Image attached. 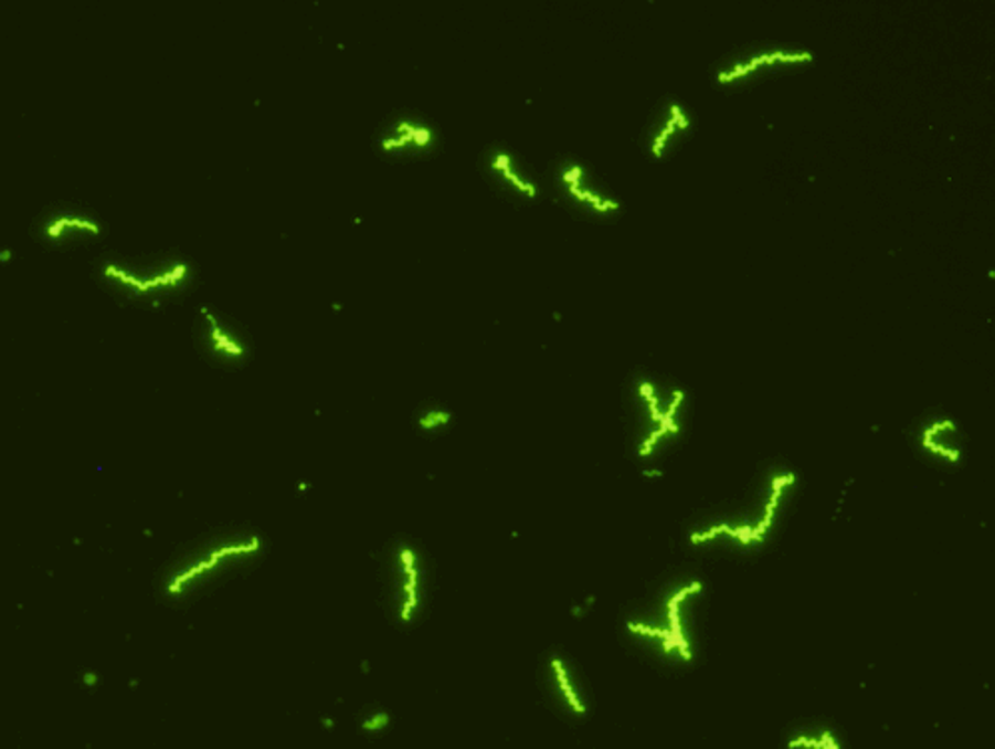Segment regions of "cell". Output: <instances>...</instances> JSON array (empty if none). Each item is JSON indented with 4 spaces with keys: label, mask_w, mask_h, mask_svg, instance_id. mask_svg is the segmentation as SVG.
<instances>
[{
    "label": "cell",
    "mask_w": 995,
    "mask_h": 749,
    "mask_svg": "<svg viewBox=\"0 0 995 749\" xmlns=\"http://www.w3.org/2000/svg\"><path fill=\"white\" fill-rule=\"evenodd\" d=\"M703 594V582L691 578L661 598L654 616L629 618L625 630L655 644L665 658L689 664L695 658V606Z\"/></svg>",
    "instance_id": "obj_1"
},
{
    "label": "cell",
    "mask_w": 995,
    "mask_h": 749,
    "mask_svg": "<svg viewBox=\"0 0 995 749\" xmlns=\"http://www.w3.org/2000/svg\"><path fill=\"white\" fill-rule=\"evenodd\" d=\"M389 714H384V711H377V714H371V716H367V719L362 721V729L364 731H369V734H379L382 729L389 726Z\"/></svg>",
    "instance_id": "obj_18"
},
{
    "label": "cell",
    "mask_w": 995,
    "mask_h": 749,
    "mask_svg": "<svg viewBox=\"0 0 995 749\" xmlns=\"http://www.w3.org/2000/svg\"><path fill=\"white\" fill-rule=\"evenodd\" d=\"M691 130V118L684 110V106L679 102L667 101L661 110L654 116V122L649 126L647 133V150L649 154L664 160L667 152L674 148L675 144L684 138L685 134Z\"/></svg>",
    "instance_id": "obj_9"
},
{
    "label": "cell",
    "mask_w": 995,
    "mask_h": 749,
    "mask_svg": "<svg viewBox=\"0 0 995 749\" xmlns=\"http://www.w3.org/2000/svg\"><path fill=\"white\" fill-rule=\"evenodd\" d=\"M81 682L86 688H96L100 684V676L94 669H86L82 672Z\"/></svg>",
    "instance_id": "obj_19"
},
{
    "label": "cell",
    "mask_w": 995,
    "mask_h": 749,
    "mask_svg": "<svg viewBox=\"0 0 995 749\" xmlns=\"http://www.w3.org/2000/svg\"><path fill=\"white\" fill-rule=\"evenodd\" d=\"M44 240L51 243H72L98 238L102 233L100 223L92 220L91 215L76 212H61L52 215L44 225Z\"/></svg>",
    "instance_id": "obj_14"
},
{
    "label": "cell",
    "mask_w": 995,
    "mask_h": 749,
    "mask_svg": "<svg viewBox=\"0 0 995 749\" xmlns=\"http://www.w3.org/2000/svg\"><path fill=\"white\" fill-rule=\"evenodd\" d=\"M794 486H796L794 473L791 471L776 473L766 481L763 496L754 503L744 517L733 518V520H717L713 525L695 528L694 532L689 535V542L694 547H703V545H713V542H729L739 548L763 545L766 537L773 532L784 500L793 493Z\"/></svg>",
    "instance_id": "obj_4"
},
{
    "label": "cell",
    "mask_w": 995,
    "mask_h": 749,
    "mask_svg": "<svg viewBox=\"0 0 995 749\" xmlns=\"http://www.w3.org/2000/svg\"><path fill=\"white\" fill-rule=\"evenodd\" d=\"M558 182L563 196L580 210L593 215H610L620 210V202L612 193L605 192L604 186L593 178L583 163H565L558 172Z\"/></svg>",
    "instance_id": "obj_8"
},
{
    "label": "cell",
    "mask_w": 995,
    "mask_h": 749,
    "mask_svg": "<svg viewBox=\"0 0 995 749\" xmlns=\"http://www.w3.org/2000/svg\"><path fill=\"white\" fill-rule=\"evenodd\" d=\"M644 476L645 478H649V481H655V478H661V476H664V471H661V468H645Z\"/></svg>",
    "instance_id": "obj_21"
},
{
    "label": "cell",
    "mask_w": 995,
    "mask_h": 749,
    "mask_svg": "<svg viewBox=\"0 0 995 749\" xmlns=\"http://www.w3.org/2000/svg\"><path fill=\"white\" fill-rule=\"evenodd\" d=\"M200 315H202L203 329H205V344L210 347V351L218 355L223 361L242 359L245 355V345L235 335L232 327L205 305L200 309Z\"/></svg>",
    "instance_id": "obj_13"
},
{
    "label": "cell",
    "mask_w": 995,
    "mask_h": 749,
    "mask_svg": "<svg viewBox=\"0 0 995 749\" xmlns=\"http://www.w3.org/2000/svg\"><path fill=\"white\" fill-rule=\"evenodd\" d=\"M815 61V54L805 49H786V46H751L737 52L729 61L721 64L715 74L717 84H739V82L759 78L766 72L779 71L784 66H803Z\"/></svg>",
    "instance_id": "obj_7"
},
{
    "label": "cell",
    "mask_w": 995,
    "mask_h": 749,
    "mask_svg": "<svg viewBox=\"0 0 995 749\" xmlns=\"http://www.w3.org/2000/svg\"><path fill=\"white\" fill-rule=\"evenodd\" d=\"M389 604L392 616L401 624H413L426 604L428 574L419 548L399 542L389 555Z\"/></svg>",
    "instance_id": "obj_6"
},
{
    "label": "cell",
    "mask_w": 995,
    "mask_h": 749,
    "mask_svg": "<svg viewBox=\"0 0 995 749\" xmlns=\"http://www.w3.org/2000/svg\"><path fill=\"white\" fill-rule=\"evenodd\" d=\"M433 130L416 118H399L382 130L379 148L391 156L423 152L433 144Z\"/></svg>",
    "instance_id": "obj_11"
},
{
    "label": "cell",
    "mask_w": 995,
    "mask_h": 749,
    "mask_svg": "<svg viewBox=\"0 0 995 749\" xmlns=\"http://www.w3.org/2000/svg\"><path fill=\"white\" fill-rule=\"evenodd\" d=\"M920 445L925 453L942 458L950 465H960L964 455V435L954 419L942 416L924 425L920 433Z\"/></svg>",
    "instance_id": "obj_12"
},
{
    "label": "cell",
    "mask_w": 995,
    "mask_h": 749,
    "mask_svg": "<svg viewBox=\"0 0 995 749\" xmlns=\"http://www.w3.org/2000/svg\"><path fill=\"white\" fill-rule=\"evenodd\" d=\"M262 538L253 532H230L212 538L191 555L180 560L163 582V594L170 598L188 597L193 590L205 587L215 578L252 562L262 552Z\"/></svg>",
    "instance_id": "obj_2"
},
{
    "label": "cell",
    "mask_w": 995,
    "mask_h": 749,
    "mask_svg": "<svg viewBox=\"0 0 995 749\" xmlns=\"http://www.w3.org/2000/svg\"><path fill=\"white\" fill-rule=\"evenodd\" d=\"M102 277L114 292L131 302H156L163 295L178 292L188 282L190 265L186 262L136 265L106 262L102 267Z\"/></svg>",
    "instance_id": "obj_5"
},
{
    "label": "cell",
    "mask_w": 995,
    "mask_h": 749,
    "mask_svg": "<svg viewBox=\"0 0 995 749\" xmlns=\"http://www.w3.org/2000/svg\"><path fill=\"white\" fill-rule=\"evenodd\" d=\"M546 678H548V688L552 689L553 698L563 709H568L573 716L588 714V701H585L582 684L568 660L560 654L548 660Z\"/></svg>",
    "instance_id": "obj_10"
},
{
    "label": "cell",
    "mask_w": 995,
    "mask_h": 749,
    "mask_svg": "<svg viewBox=\"0 0 995 749\" xmlns=\"http://www.w3.org/2000/svg\"><path fill=\"white\" fill-rule=\"evenodd\" d=\"M12 257H14V252H12L11 247L0 250V264H11Z\"/></svg>",
    "instance_id": "obj_20"
},
{
    "label": "cell",
    "mask_w": 995,
    "mask_h": 749,
    "mask_svg": "<svg viewBox=\"0 0 995 749\" xmlns=\"http://www.w3.org/2000/svg\"><path fill=\"white\" fill-rule=\"evenodd\" d=\"M490 172L498 182L502 183L508 192L522 196L528 200H533L538 196V186L533 182L528 173L523 172L522 166L514 160V156L506 150H496L490 156Z\"/></svg>",
    "instance_id": "obj_15"
},
{
    "label": "cell",
    "mask_w": 995,
    "mask_h": 749,
    "mask_svg": "<svg viewBox=\"0 0 995 749\" xmlns=\"http://www.w3.org/2000/svg\"><path fill=\"white\" fill-rule=\"evenodd\" d=\"M687 393L681 387L639 377L634 383L635 455L649 458L681 435Z\"/></svg>",
    "instance_id": "obj_3"
},
{
    "label": "cell",
    "mask_w": 995,
    "mask_h": 749,
    "mask_svg": "<svg viewBox=\"0 0 995 749\" xmlns=\"http://www.w3.org/2000/svg\"><path fill=\"white\" fill-rule=\"evenodd\" d=\"M786 746L788 749H840V741L828 729L808 728L796 731Z\"/></svg>",
    "instance_id": "obj_16"
},
{
    "label": "cell",
    "mask_w": 995,
    "mask_h": 749,
    "mask_svg": "<svg viewBox=\"0 0 995 749\" xmlns=\"http://www.w3.org/2000/svg\"><path fill=\"white\" fill-rule=\"evenodd\" d=\"M451 413L446 411V409H438V407H433V409H426L423 415L419 416V421H416V425L421 426L423 431H441L444 426L451 423Z\"/></svg>",
    "instance_id": "obj_17"
}]
</instances>
